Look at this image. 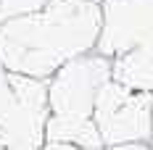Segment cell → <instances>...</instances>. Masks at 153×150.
Instances as JSON below:
<instances>
[{
	"label": "cell",
	"mask_w": 153,
	"mask_h": 150,
	"mask_svg": "<svg viewBox=\"0 0 153 150\" xmlns=\"http://www.w3.org/2000/svg\"><path fill=\"white\" fill-rule=\"evenodd\" d=\"M100 13L95 53L114 61L132 50L153 47V0H103Z\"/></svg>",
	"instance_id": "obj_4"
},
{
	"label": "cell",
	"mask_w": 153,
	"mask_h": 150,
	"mask_svg": "<svg viewBox=\"0 0 153 150\" xmlns=\"http://www.w3.org/2000/svg\"><path fill=\"white\" fill-rule=\"evenodd\" d=\"M48 0H0V24L16 18V16L32 13V11H40Z\"/></svg>",
	"instance_id": "obj_6"
},
{
	"label": "cell",
	"mask_w": 153,
	"mask_h": 150,
	"mask_svg": "<svg viewBox=\"0 0 153 150\" xmlns=\"http://www.w3.org/2000/svg\"><path fill=\"white\" fill-rule=\"evenodd\" d=\"M106 150H153V140H148V142H122V145H111Z\"/></svg>",
	"instance_id": "obj_7"
},
{
	"label": "cell",
	"mask_w": 153,
	"mask_h": 150,
	"mask_svg": "<svg viewBox=\"0 0 153 150\" xmlns=\"http://www.w3.org/2000/svg\"><path fill=\"white\" fill-rule=\"evenodd\" d=\"M100 5L87 0H48L40 11L0 24V66L8 74L50 79L69 61L95 53Z\"/></svg>",
	"instance_id": "obj_1"
},
{
	"label": "cell",
	"mask_w": 153,
	"mask_h": 150,
	"mask_svg": "<svg viewBox=\"0 0 153 150\" xmlns=\"http://www.w3.org/2000/svg\"><path fill=\"white\" fill-rule=\"evenodd\" d=\"M111 76L132 90L153 95V47L151 50H132L122 58H114Z\"/></svg>",
	"instance_id": "obj_5"
},
{
	"label": "cell",
	"mask_w": 153,
	"mask_h": 150,
	"mask_svg": "<svg viewBox=\"0 0 153 150\" xmlns=\"http://www.w3.org/2000/svg\"><path fill=\"white\" fill-rule=\"evenodd\" d=\"M92 119L103 148L122 142H148L153 140V95L132 90L111 76L98 92Z\"/></svg>",
	"instance_id": "obj_3"
},
{
	"label": "cell",
	"mask_w": 153,
	"mask_h": 150,
	"mask_svg": "<svg viewBox=\"0 0 153 150\" xmlns=\"http://www.w3.org/2000/svg\"><path fill=\"white\" fill-rule=\"evenodd\" d=\"M42 150H90V148H76V145H61V142H45Z\"/></svg>",
	"instance_id": "obj_8"
},
{
	"label": "cell",
	"mask_w": 153,
	"mask_h": 150,
	"mask_svg": "<svg viewBox=\"0 0 153 150\" xmlns=\"http://www.w3.org/2000/svg\"><path fill=\"white\" fill-rule=\"evenodd\" d=\"M111 79V58L87 53L69 61L48 79V124L45 142L106 150L95 126V100Z\"/></svg>",
	"instance_id": "obj_2"
},
{
	"label": "cell",
	"mask_w": 153,
	"mask_h": 150,
	"mask_svg": "<svg viewBox=\"0 0 153 150\" xmlns=\"http://www.w3.org/2000/svg\"><path fill=\"white\" fill-rule=\"evenodd\" d=\"M87 3H95V5H100V3H103V0H87Z\"/></svg>",
	"instance_id": "obj_9"
}]
</instances>
